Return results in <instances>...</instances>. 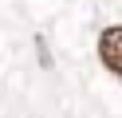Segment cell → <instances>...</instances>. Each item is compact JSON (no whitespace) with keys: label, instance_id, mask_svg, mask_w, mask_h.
<instances>
[{"label":"cell","instance_id":"1","mask_svg":"<svg viewBox=\"0 0 122 118\" xmlns=\"http://www.w3.org/2000/svg\"><path fill=\"white\" fill-rule=\"evenodd\" d=\"M98 59L122 79V28H106L98 36Z\"/></svg>","mask_w":122,"mask_h":118}]
</instances>
